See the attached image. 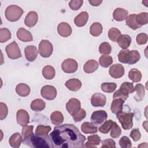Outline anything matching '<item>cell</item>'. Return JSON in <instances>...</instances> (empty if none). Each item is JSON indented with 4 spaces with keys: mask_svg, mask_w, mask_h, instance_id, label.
Returning <instances> with one entry per match:
<instances>
[{
    "mask_svg": "<svg viewBox=\"0 0 148 148\" xmlns=\"http://www.w3.org/2000/svg\"><path fill=\"white\" fill-rule=\"evenodd\" d=\"M42 75L46 79L51 80L54 77L56 71L52 66L47 65L43 68Z\"/></svg>",
    "mask_w": 148,
    "mask_h": 148,
    "instance_id": "obj_32",
    "label": "cell"
},
{
    "mask_svg": "<svg viewBox=\"0 0 148 148\" xmlns=\"http://www.w3.org/2000/svg\"><path fill=\"white\" fill-rule=\"evenodd\" d=\"M128 77L133 82H139L142 79V73L137 69H131L128 73Z\"/></svg>",
    "mask_w": 148,
    "mask_h": 148,
    "instance_id": "obj_35",
    "label": "cell"
},
{
    "mask_svg": "<svg viewBox=\"0 0 148 148\" xmlns=\"http://www.w3.org/2000/svg\"><path fill=\"white\" fill-rule=\"evenodd\" d=\"M51 127L49 125L45 126L43 125H39L37 126L35 130V134L46 135L51 131Z\"/></svg>",
    "mask_w": 148,
    "mask_h": 148,
    "instance_id": "obj_44",
    "label": "cell"
},
{
    "mask_svg": "<svg viewBox=\"0 0 148 148\" xmlns=\"http://www.w3.org/2000/svg\"><path fill=\"white\" fill-rule=\"evenodd\" d=\"M99 62L101 66L108 68L113 63V58L110 56L102 55L99 57Z\"/></svg>",
    "mask_w": 148,
    "mask_h": 148,
    "instance_id": "obj_37",
    "label": "cell"
},
{
    "mask_svg": "<svg viewBox=\"0 0 148 148\" xmlns=\"http://www.w3.org/2000/svg\"><path fill=\"white\" fill-rule=\"evenodd\" d=\"M106 102L105 95L101 93H95L91 98V103L94 107H103Z\"/></svg>",
    "mask_w": 148,
    "mask_h": 148,
    "instance_id": "obj_12",
    "label": "cell"
},
{
    "mask_svg": "<svg viewBox=\"0 0 148 148\" xmlns=\"http://www.w3.org/2000/svg\"><path fill=\"white\" fill-rule=\"evenodd\" d=\"M136 14H130L126 18V24L131 29L135 30L138 28H139L141 26H140L136 22Z\"/></svg>",
    "mask_w": 148,
    "mask_h": 148,
    "instance_id": "obj_31",
    "label": "cell"
},
{
    "mask_svg": "<svg viewBox=\"0 0 148 148\" xmlns=\"http://www.w3.org/2000/svg\"><path fill=\"white\" fill-rule=\"evenodd\" d=\"M109 75L114 79L121 77L124 74V66L120 64H115L112 65L109 70Z\"/></svg>",
    "mask_w": 148,
    "mask_h": 148,
    "instance_id": "obj_11",
    "label": "cell"
},
{
    "mask_svg": "<svg viewBox=\"0 0 148 148\" xmlns=\"http://www.w3.org/2000/svg\"><path fill=\"white\" fill-rule=\"evenodd\" d=\"M117 115L119 122L120 123L122 128L125 130L131 129L133 126L132 119L134 116L132 112H125L121 111Z\"/></svg>",
    "mask_w": 148,
    "mask_h": 148,
    "instance_id": "obj_4",
    "label": "cell"
},
{
    "mask_svg": "<svg viewBox=\"0 0 148 148\" xmlns=\"http://www.w3.org/2000/svg\"><path fill=\"white\" fill-rule=\"evenodd\" d=\"M38 15L37 13L34 11H31L26 16L24 20V23L27 27L31 28L35 25L38 22Z\"/></svg>",
    "mask_w": 148,
    "mask_h": 148,
    "instance_id": "obj_17",
    "label": "cell"
},
{
    "mask_svg": "<svg viewBox=\"0 0 148 148\" xmlns=\"http://www.w3.org/2000/svg\"><path fill=\"white\" fill-rule=\"evenodd\" d=\"M11 32L6 28H2L0 29V42L1 43L5 42L11 38Z\"/></svg>",
    "mask_w": 148,
    "mask_h": 148,
    "instance_id": "obj_38",
    "label": "cell"
},
{
    "mask_svg": "<svg viewBox=\"0 0 148 148\" xmlns=\"http://www.w3.org/2000/svg\"><path fill=\"white\" fill-rule=\"evenodd\" d=\"M16 92L20 97H27L29 94L30 88L25 83H20L16 87Z\"/></svg>",
    "mask_w": 148,
    "mask_h": 148,
    "instance_id": "obj_24",
    "label": "cell"
},
{
    "mask_svg": "<svg viewBox=\"0 0 148 148\" xmlns=\"http://www.w3.org/2000/svg\"><path fill=\"white\" fill-rule=\"evenodd\" d=\"M77 62L73 58H67L61 64L62 70L66 73L75 72L77 71Z\"/></svg>",
    "mask_w": 148,
    "mask_h": 148,
    "instance_id": "obj_7",
    "label": "cell"
},
{
    "mask_svg": "<svg viewBox=\"0 0 148 148\" xmlns=\"http://www.w3.org/2000/svg\"><path fill=\"white\" fill-rule=\"evenodd\" d=\"M101 147H110V148H115L116 143L115 142L110 138H108L102 141Z\"/></svg>",
    "mask_w": 148,
    "mask_h": 148,
    "instance_id": "obj_53",
    "label": "cell"
},
{
    "mask_svg": "<svg viewBox=\"0 0 148 148\" xmlns=\"http://www.w3.org/2000/svg\"><path fill=\"white\" fill-rule=\"evenodd\" d=\"M103 31L102 25L98 22H95L91 24L90 27V34L93 36H99Z\"/></svg>",
    "mask_w": 148,
    "mask_h": 148,
    "instance_id": "obj_29",
    "label": "cell"
},
{
    "mask_svg": "<svg viewBox=\"0 0 148 148\" xmlns=\"http://www.w3.org/2000/svg\"><path fill=\"white\" fill-rule=\"evenodd\" d=\"M17 38L24 42H28L33 40L31 33L24 28H20L17 31Z\"/></svg>",
    "mask_w": 148,
    "mask_h": 148,
    "instance_id": "obj_16",
    "label": "cell"
},
{
    "mask_svg": "<svg viewBox=\"0 0 148 148\" xmlns=\"http://www.w3.org/2000/svg\"><path fill=\"white\" fill-rule=\"evenodd\" d=\"M89 2L92 6H97L102 2V1H89Z\"/></svg>",
    "mask_w": 148,
    "mask_h": 148,
    "instance_id": "obj_56",
    "label": "cell"
},
{
    "mask_svg": "<svg viewBox=\"0 0 148 148\" xmlns=\"http://www.w3.org/2000/svg\"><path fill=\"white\" fill-rule=\"evenodd\" d=\"M135 91H136V94L134 97V99L138 102L142 101L145 97L144 86L140 83L136 84V86H135Z\"/></svg>",
    "mask_w": 148,
    "mask_h": 148,
    "instance_id": "obj_34",
    "label": "cell"
},
{
    "mask_svg": "<svg viewBox=\"0 0 148 148\" xmlns=\"http://www.w3.org/2000/svg\"><path fill=\"white\" fill-rule=\"evenodd\" d=\"M117 42L120 47L125 49L130 46L131 43V38L129 35L123 34L120 36Z\"/></svg>",
    "mask_w": 148,
    "mask_h": 148,
    "instance_id": "obj_28",
    "label": "cell"
},
{
    "mask_svg": "<svg viewBox=\"0 0 148 148\" xmlns=\"http://www.w3.org/2000/svg\"><path fill=\"white\" fill-rule=\"evenodd\" d=\"M23 142L22 136L20 133L16 132L13 134L9 138V142L10 145L14 148H18L20 146L21 142Z\"/></svg>",
    "mask_w": 148,
    "mask_h": 148,
    "instance_id": "obj_23",
    "label": "cell"
},
{
    "mask_svg": "<svg viewBox=\"0 0 148 148\" xmlns=\"http://www.w3.org/2000/svg\"><path fill=\"white\" fill-rule=\"evenodd\" d=\"M136 20L140 26L147 24L148 23V13L147 12H142L137 14Z\"/></svg>",
    "mask_w": 148,
    "mask_h": 148,
    "instance_id": "obj_40",
    "label": "cell"
},
{
    "mask_svg": "<svg viewBox=\"0 0 148 148\" xmlns=\"http://www.w3.org/2000/svg\"><path fill=\"white\" fill-rule=\"evenodd\" d=\"M17 123L21 125H27L29 122V116L28 112L24 109H19L16 113Z\"/></svg>",
    "mask_w": 148,
    "mask_h": 148,
    "instance_id": "obj_13",
    "label": "cell"
},
{
    "mask_svg": "<svg viewBox=\"0 0 148 148\" xmlns=\"http://www.w3.org/2000/svg\"><path fill=\"white\" fill-rule=\"evenodd\" d=\"M110 131V135L111 136V137L113 138H118L119 136H120V135L121 134V130L116 122L114 123Z\"/></svg>",
    "mask_w": 148,
    "mask_h": 148,
    "instance_id": "obj_45",
    "label": "cell"
},
{
    "mask_svg": "<svg viewBox=\"0 0 148 148\" xmlns=\"http://www.w3.org/2000/svg\"><path fill=\"white\" fill-rule=\"evenodd\" d=\"M98 62L94 60L87 61L84 65L83 70L87 73H91L95 72L98 68Z\"/></svg>",
    "mask_w": 148,
    "mask_h": 148,
    "instance_id": "obj_22",
    "label": "cell"
},
{
    "mask_svg": "<svg viewBox=\"0 0 148 148\" xmlns=\"http://www.w3.org/2000/svg\"><path fill=\"white\" fill-rule=\"evenodd\" d=\"M88 19V14L87 12H82L74 18V23L79 27L84 26Z\"/></svg>",
    "mask_w": 148,
    "mask_h": 148,
    "instance_id": "obj_18",
    "label": "cell"
},
{
    "mask_svg": "<svg viewBox=\"0 0 148 148\" xmlns=\"http://www.w3.org/2000/svg\"><path fill=\"white\" fill-rule=\"evenodd\" d=\"M45 102L42 99H36L33 100L31 103V109L35 112L43 110L45 108Z\"/></svg>",
    "mask_w": 148,
    "mask_h": 148,
    "instance_id": "obj_27",
    "label": "cell"
},
{
    "mask_svg": "<svg viewBox=\"0 0 148 148\" xmlns=\"http://www.w3.org/2000/svg\"><path fill=\"white\" fill-rule=\"evenodd\" d=\"M121 35L120 31L116 28H111L108 31V37L113 42H117L118 39Z\"/></svg>",
    "mask_w": 148,
    "mask_h": 148,
    "instance_id": "obj_36",
    "label": "cell"
},
{
    "mask_svg": "<svg viewBox=\"0 0 148 148\" xmlns=\"http://www.w3.org/2000/svg\"><path fill=\"white\" fill-rule=\"evenodd\" d=\"M81 103L80 101L76 98H71L66 103V109L68 113L71 115H75L80 109Z\"/></svg>",
    "mask_w": 148,
    "mask_h": 148,
    "instance_id": "obj_10",
    "label": "cell"
},
{
    "mask_svg": "<svg viewBox=\"0 0 148 148\" xmlns=\"http://www.w3.org/2000/svg\"><path fill=\"white\" fill-rule=\"evenodd\" d=\"M50 137L57 148H82L84 147L86 139L79 129L72 124L56 126Z\"/></svg>",
    "mask_w": 148,
    "mask_h": 148,
    "instance_id": "obj_1",
    "label": "cell"
},
{
    "mask_svg": "<svg viewBox=\"0 0 148 148\" xmlns=\"http://www.w3.org/2000/svg\"><path fill=\"white\" fill-rule=\"evenodd\" d=\"M87 140H88V142H90V143L92 144L94 146L99 145L101 142L100 137L98 135H96V134L88 136Z\"/></svg>",
    "mask_w": 148,
    "mask_h": 148,
    "instance_id": "obj_52",
    "label": "cell"
},
{
    "mask_svg": "<svg viewBox=\"0 0 148 148\" xmlns=\"http://www.w3.org/2000/svg\"><path fill=\"white\" fill-rule=\"evenodd\" d=\"M53 45L48 40H42L39 44L38 52L44 58L49 57L53 53Z\"/></svg>",
    "mask_w": 148,
    "mask_h": 148,
    "instance_id": "obj_5",
    "label": "cell"
},
{
    "mask_svg": "<svg viewBox=\"0 0 148 148\" xmlns=\"http://www.w3.org/2000/svg\"><path fill=\"white\" fill-rule=\"evenodd\" d=\"M42 97L47 100H53L57 96L56 88L50 85H46L40 90Z\"/></svg>",
    "mask_w": 148,
    "mask_h": 148,
    "instance_id": "obj_9",
    "label": "cell"
},
{
    "mask_svg": "<svg viewBox=\"0 0 148 148\" xmlns=\"http://www.w3.org/2000/svg\"><path fill=\"white\" fill-rule=\"evenodd\" d=\"M128 11L120 8H116L113 13V18L117 21H122L128 16Z\"/></svg>",
    "mask_w": 148,
    "mask_h": 148,
    "instance_id": "obj_21",
    "label": "cell"
},
{
    "mask_svg": "<svg viewBox=\"0 0 148 148\" xmlns=\"http://www.w3.org/2000/svg\"><path fill=\"white\" fill-rule=\"evenodd\" d=\"M119 90L124 95L128 97L129 94H131L134 91H135V87L132 83L126 82L121 84Z\"/></svg>",
    "mask_w": 148,
    "mask_h": 148,
    "instance_id": "obj_26",
    "label": "cell"
},
{
    "mask_svg": "<svg viewBox=\"0 0 148 148\" xmlns=\"http://www.w3.org/2000/svg\"><path fill=\"white\" fill-rule=\"evenodd\" d=\"M119 145L122 148H130L132 146L130 139L125 136L121 137L119 140Z\"/></svg>",
    "mask_w": 148,
    "mask_h": 148,
    "instance_id": "obj_47",
    "label": "cell"
},
{
    "mask_svg": "<svg viewBox=\"0 0 148 148\" xmlns=\"http://www.w3.org/2000/svg\"><path fill=\"white\" fill-rule=\"evenodd\" d=\"M129 51L128 49H125L121 50L119 52L118 54V60L120 62L124 64H127V58Z\"/></svg>",
    "mask_w": 148,
    "mask_h": 148,
    "instance_id": "obj_46",
    "label": "cell"
},
{
    "mask_svg": "<svg viewBox=\"0 0 148 148\" xmlns=\"http://www.w3.org/2000/svg\"><path fill=\"white\" fill-rule=\"evenodd\" d=\"M65 85L69 90L77 91L81 88L82 82L77 79H71L65 82Z\"/></svg>",
    "mask_w": 148,
    "mask_h": 148,
    "instance_id": "obj_20",
    "label": "cell"
},
{
    "mask_svg": "<svg viewBox=\"0 0 148 148\" xmlns=\"http://www.w3.org/2000/svg\"><path fill=\"white\" fill-rule=\"evenodd\" d=\"M57 31L60 36L66 38L71 35L72 29L69 24L65 22H62L58 25Z\"/></svg>",
    "mask_w": 148,
    "mask_h": 148,
    "instance_id": "obj_15",
    "label": "cell"
},
{
    "mask_svg": "<svg viewBox=\"0 0 148 148\" xmlns=\"http://www.w3.org/2000/svg\"><path fill=\"white\" fill-rule=\"evenodd\" d=\"M101 90L105 92H113L116 88L117 85L114 83H103L101 86Z\"/></svg>",
    "mask_w": 148,
    "mask_h": 148,
    "instance_id": "obj_41",
    "label": "cell"
},
{
    "mask_svg": "<svg viewBox=\"0 0 148 148\" xmlns=\"http://www.w3.org/2000/svg\"><path fill=\"white\" fill-rule=\"evenodd\" d=\"M23 143L32 148L54 147L53 143L48 135H32L23 141Z\"/></svg>",
    "mask_w": 148,
    "mask_h": 148,
    "instance_id": "obj_2",
    "label": "cell"
},
{
    "mask_svg": "<svg viewBox=\"0 0 148 148\" xmlns=\"http://www.w3.org/2000/svg\"><path fill=\"white\" fill-rule=\"evenodd\" d=\"M33 125H24L23 126L22 131H21V134H22V139L23 141L26 139L29 136L33 135Z\"/></svg>",
    "mask_w": 148,
    "mask_h": 148,
    "instance_id": "obj_39",
    "label": "cell"
},
{
    "mask_svg": "<svg viewBox=\"0 0 148 148\" xmlns=\"http://www.w3.org/2000/svg\"><path fill=\"white\" fill-rule=\"evenodd\" d=\"M83 3V0H72L69 2V6L73 10H77L81 8Z\"/></svg>",
    "mask_w": 148,
    "mask_h": 148,
    "instance_id": "obj_48",
    "label": "cell"
},
{
    "mask_svg": "<svg viewBox=\"0 0 148 148\" xmlns=\"http://www.w3.org/2000/svg\"><path fill=\"white\" fill-rule=\"evenodd\" d=\"M114 121L112 120H109L106 121L99 128L98 131L102 134H108L113 124H114Z\"/></svg>",
    "mask_w": 148,
    "mask_h": 148,
    "instance_id": "obj_42",
    "label": "cell"
},
{
    "mask_svg": "<svg viewBox=\"0 0 148 148\" xmlns=\"http://www.w3.org/2000/svg\"><path fill=\"white\" fill-rule=\"evenodd\" d=\"M108 114L103 110L94 111L91 116V121L95 125H99L102 124L107 119Z\"/></svg>",
    "mask_w": 148,
    "mask_h": 148,
    "instance_id": "obj_8",
    "label": "cell"
},
{
    "mask_svg": "<svg viewBox=\"0 0 148 148\" xmlns=\"http://www.w3.org/2000/svg\"><path fill=\"white\" fill-rule=\"evenodd\" d=\"M23 13L24 11L20 7L12 5L6 9L5 15L8 21L14 22L19 20Z\"/></svg>",
    "mask_w": 148,
    "mask_h": 148,
    "instance_id": "obj_3",
    "label": "cell"
},
{
    "mask_svg": "<svg viewBox=\"0 0 148 148\" xmlns=\"http://www.w3.org/2000/svg\"><path fill=\"white\" fill-rule=\"evenodd\" d=\"M38 51L36 46L29 45L25 47L24 49V53L26 59L29 62H33L38 56Z\"/></svg>",
    "mask_w": 148,
    "mask_h": 148,
    "instance_id": "obj_14",
    "label": "cell"
},
{
    "mask_svg": "<svg viewBox=\"0 0 148 148\" xmlns=\"http://www.w3.org/2000/svg\"><path fill=\"white\" fill-rule=\"evenodd\" d=\"M51 123L54 125H60L64 121V116L61 112L54 111L50 115Z\"/></svg>",
    "mask_w": 148,
    "mask_h": 148,
    "instance_id": "obj_33",
    "label": "cell"
},
{
    "mask_svg": "<svg viewBox=\"0 0 148 148\" xmlns=\"http://www.w3.org/2000/svg\"><path fill=\"white\" fill-rule=\"evenodd\" d=\"M128 97V96L124 95L119 90H117V91H116L115 92H114L113 95V99L121 98V99H123L124 101L127 99Z\"/></svg>",
    "mask_w": 148,
    "mask_h": 148,
    "instance_id": "obj_55",
    "label": "cell"
},
{
    "mask_svg": "<svg viewBox=\"0 0 148 148\" xmlns=\"http://www.w3.org/2000/svg\"><path fill=\"white\" fill-rule=\"evenodd\" d=\"M124 102V101L121 98L113 99L110 106L112 112L115 114H117L123 111V105Z\"/></svg>",
    "mask_w": 148,
    "mask_h": 148,
    "instance_id": "obj_19",
    "label": "cell"
},
{
    "mask_svg": "<svg viewBox=\"0 0 148 148\" xmlns=\"http://www.w3.org/2000/svg\"><path fill=\"white\" fill-rule=\"evenodd\" d=\"M140 54L137 50H130L128 54L127 64L130 65L135 64L140 60Z\"/></svg>",
    "mask_w": 148,
    "mask_h": 148,
    "instance_id": "obj_30",
    "label": "cell"
},
{
    "mask_svg": "<svg viewBox=\"0 0 148 148\" xmlns=\"http://www.w3.org/2000/svg\"><path fill=\"white\" fill-rule=\"evenodd\" d=\"M136 40L137 43L139 45H145L147 42V35L145 33L139 34L136 36Z\"/></svg>",
    "mask_w": 148,
    "mask_h": 148,
    "instance_id": "obj_51",
    "label": "cell"
},
{
    "mask_svg": "<svg viewBox=\"0 0 148 148\" xmlns=\"http://www.w3.org/2000/svg\"><path fill=\"white\" fill-rule=\"evenodd\" d=\"M86 112L84 109H80L75 115L73 116V119L75 122L81 121L86 117Z\"/></svg>",
    "mask_w": 148,
    "mask_h": 148,
    "instance_id": "obj_49",
    "label": "cell"
},
{
    "mask_svg": "<svg viewBox=\"0 0 148 148\" xmlns=\"http://www.w3.org/2000/svg\"><path fill=\"white\" fill-rule=\"evenodd\" d=\"M81 130L84 134H95L98 131L97 127L90 122H84L81 125Z\"/></svg>",
    "mask_w": 148,
    "mask_h": 148,
    "instance_id": "obj_25",
    "label": "cell"
},
{
    "mask_svg": "<svg viewBox=\"0 0 148 148\" xmlns=\"http://www.w3.org/2000/svg\"><path fill=\"white\" fill-rule=\"evenodd\" d=\"M112 51V47L108 42H103L99 46V52L101 54L108 55Z\"/></svg>",
    "mask_w": 148,
    "mask_h": 148,
    "instance_id": "obj_43",
    "label": "cell"
},
{
    "mask_svg": "<svg viewBox=\"0 0 148 148\" xmlns=\"http://www.w3.org/2000/svg\"><path fill=\"white\" fill-rule=\"evenodd\" d=\"M84 147H94V148H95V146L93 145L92 144L90 143V142H88V141L85 143V145H84Z\"/></svg>",
    "mask_w": 148,
    "mask_h": 148,
    "instance_id": "obj_57",
    "label": "cell"
},
{
    "mask_svg": "<svg viewBox=\"0 0 148 148\" xmlns=\"http://www.w3.org/2000/svg\"><path fill=\"white\" fill-rule=\"evenodd\" d=\"M8 113V109L7 107V105L3 103H0V119L1 120H2L5 119Z\"/></svg>",
    "mask_w": 148,
    "mask_h": 148,
    "instance_id": "obj_50",
    "label": "cell"
},
{
    "mask_svg": "<svg viewBox=\"0 0 148 148\" xmlns=\"http://www.w3.org/2000/svg\"><path fill=\"white\" fill-rule=\"evenodd\" d=\"M130 137L135 142L139 140L141 138V134H140L139 129H138V128L133 129L130 132Z\"/></svg>",
    "mask_w": 148,
    "mask_h": 148,
    "instance_id": "obj_54",
    "label": "cell"
},
{
    "mask_svg": "<svg viewBox=\"0 0 148 148\" xmlns=\"http://www.w3.org/2000/svg\"><path fill=\"white\" fill-rule=\"evenodd\" d=\"M5 50L8 57L10 59L15 60L19 58L22 56L20 49L15 41H13L7 45L5 48Z\"/></svg>",
    "mask_w": 148,
    "mask_h": 148,
    "instance_id": "obj_6",
    "label": "cell"
}]
</instances>
